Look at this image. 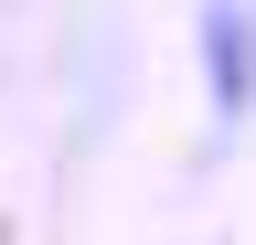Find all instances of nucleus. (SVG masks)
<instances>
[{
  "mask_svg": "<svg viewBox=\"0 0 256 245\" xmlns=\"http://www.w3.org/2000/svg\"><path fill=\"white\" fill-rule=\"evenodd\" d=\"M203 96H214V117L224 128H246L256 117V11L246 0H203Z\"/></svg>",
  "mask_w": 256,
  "mask_h": 245,
  "instance_id": "nucleus-1",
  "label": "nucleus"
}]
</instances>
